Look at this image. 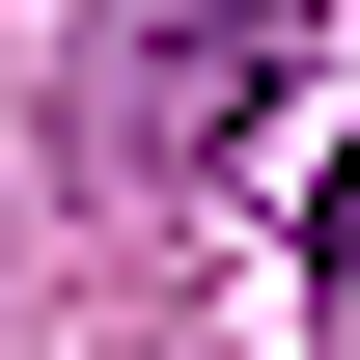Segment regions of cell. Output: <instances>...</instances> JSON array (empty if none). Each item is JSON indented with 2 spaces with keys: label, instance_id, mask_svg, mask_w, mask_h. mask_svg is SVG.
Listing matches in <instances>:
<instances>
[{
  "label": "cell",
  "instance_id": "7a4b0ae2",
  "mask_svg": "<svg viewBox=\"0 0 360 360\" xmlns=\"http://www.w3.org/2000/svg\"><path fill=\"white\" fill-rule=\"evenodd\" d=\"M305 305H360V139H333V194H305Z\"/></svg>",
  "mask_w": 360,
  "mask_h": 360
},
{
  "label": "cell",
  "instance_id": "6da1fadb",
  "mask_svg": "<svg viewBox=\"0 0 360 360\" xmlns=\"http://www.w3.org/2000/svg\"><path fill=\"white\" fill-rule=\"evenodd\" d=\"M305 28L333 0H167V28H139V167H222V139L305 84Z\"/></svg>",
  "mask_w": 360,
  "mask_h": 360
}]
</instances>
